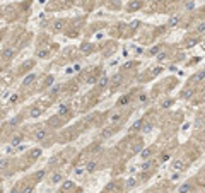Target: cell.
<instances>
[{
	"label": "cell",
	"instance_id": "cell-1",
	"mask_svg": "<svg viewBox=\"0 0 205 193\" xmlns=\"http://www.w3.org/2000/svg\"><path fill=\"white\" fill-rule=\"evenodd\" d=\"M46 137V130H45V128H40V130H36L34 132V140H38V142H41V140H43V138Z\"/></svg>",
	"mask_w": 205,
	"mask_h": 193
},
{
	"label": "cell",
	"instance_id": "cell-2",
	"mask_svg": "<svg viewBox=\"0 0 205 193\" xmlns=\"http://www.w3.org/2000/svg\"><path fill=\"white\" fill-rule=\"evenodd\" d=\"M14 53H15V50L14 48H7V50L2 51V58H4V60H10V58L14 56Z\"/></svg>",
	"mask_w": 205,
	"mask_h": 193
},
{
	"label": "cell",
	"instance_id": "cell-3",
	"mask_svg": "<svg viewBox=\"0 0 205 193\" xmlns=\"http://www.w3.org/2000/svg\"><path fill=\"white\" fill-rule=\"evenodd\" d=\"M74 186H75V183H74V181H70V179H68V181H65V183L62 185V192L65 193V192H68V190H72Z\"/></svg>",
	"mask_w": 205,
	"mask_h": 193
},
{
	"label": "cell",
	"instance_id": "cell-4",
	"mask_svg": "<svg viewBox=\"0 0 205 193\" xmlns=\"http://www.w3.org/2000/svg\"><path fill=\"white\" fill-rule=\"evenodd\" d=\"M184 167H186V164H184L183 161H174L173 162V169H176V171H183Z\"/></svg>",
	"mask_w": 205,
	"mask_h": 193
},
{
	"label": "cell",
	"instance_id": "cell-5",
	"mask_svg": "<svg viewBox=\"0 0 205 193\" xmlns=\"http://www.w3.org/2000/svg\"><path fill=\"white\" fill-rule=\"evenodd\" d=\"M116 130V126H109V128H106V130H102V138H108V137H111L113 135V132Z\"/></svg>",
	"mask_w": 205,
	"mask_h": 193
},
{
	"label": "cell",
	"instance_id": "cell-6",
	"mask_svg": "<svg viewBox=\"0 0 205 193\" xmlns=\"http://www.w3.org/2000/svg\"><path fill=\"white\" fill-rule=\"evenodd\" d=\"M191 190H193V186L190 183H184L183 186H179V193H191Z\"/></svg>",
	"mask_w": 205,
	"mask_h": 193
},
{
	"label": "cell",
	"instance_id": "cell-7",
	"mask_svg": "<svg viewBox=\"0 0 205 193\" xmlns=\"http://www.w3.org/2000/svg\"><path fill=\"white\" fill-rule=\"evenodd\" d=\"M34 80H36V75H34V74H31V75H27L26 79L22 80V84H24V86H31Z\"/></svg>",
	"mask_w": 205,
	"mask_h": 193
},
{
	"label": "cell",
	"instance_id": "cell-8",
	"mask_svg": "<svg viewBox=\"0 0 205 193\" xmlns=\"http://www.w3.org/2000/svg\"><path fill=\"white\" fill-rule=\"evenodd\" d=\"M178 22H179V15H173V17L169 19V26H171V28H174Z\"/></svg>",
	"mask_w": 205,
	"mask_h": 193
},
{
	"label": "cell",
	"instance_id": "cell-9",
	"mask_svg": "<svg viewBox=\"0 0 205 193\" xmlns=\"http://www.w3.org/2000/svg\"><path fill=\"white\" fill-rule=\"evenodd\" d=\"M41 156V151L40 149H34V151H31V156H29V157L31 159H38Z\"/></svg>",
	"mask_w": 205,
	"mask_h": 193
},
{
	"label": "cell",
	"instance_id": "cell-10",
	"mask_svg": "<svg viewBox=\"0 0 205 193\" xmlns=\"http://www.w3.org/2000/svg\"><path fill=\"white\" fill-rule=\"evenodd\" d=\"M193 96V89H186L183 91V94H181V97H184V99H188V97Z\"/></svg>",
	"mask_w": 205,
	"mask_h": 193
},
{
	"label": "cell",
	"instance_id": "cell-11",
	"mask_svg": "<svg viewBox=\"0 0 205 193\" xmlns=\"http://www.w3.org/2000/svg\"><path fill=\"white\" fill-rule=\"evenodd\" d=\"M43 178H45V171H38L34 174V181H41Z\"/></svg>",
	"mask_w": 205,
	"mask_h": 193
},
{
	"label": "cell",
	"instance_id": "cell-12",
	"mask_svg": "<svg viewBox=\"0 0 205 193\" xmlns=\"http://www.w3.org/2000/svg\"><path fill=\"white\" fill-rule=\"evenodd\" d=\"M36 56H38V58H46L48 56V50H40V51L36 53Z\"/></svg>",
	"mask_w": 205,
	"mask_h": 193
},
{
	"label": "cell",
	"instance_id": "cell-13",
	"mask_svg": "<svg viewBox=\"0 0 205 193\" xmlns=\"http://www.w3.org/2000/svg\"><path fill=\"white\" fill-rule=\"evenodd\" d=\"M204 79H205V70H204V72H200V74H197V75H195V82H202Z\"/></svg>",
	"mask_w": 205,
	"mask_h": 193
},
{
	"label": "cell",
	"instance_id": "cell-14",
	"mask_svg": "<svg viewBox=\"0 0 205 193\" xmlns=\"http://www.w3.org/2000/svg\"><path fill=\"white\" fill-rule=\"evenodd\" d=\"M62 179H63V178H62V174H60V173H56V174H53L51 181H53V183H60Z\"/></svg>",
	"mask_w": 205,
	"mask_h": 193
},
{
	"label": "cell",
	"instance_id": "cell-15",
	"mask_svg": "<svg viewBox=\"0 0 205 193\" xmlns=\"http://www.w3.org/2000/svg\"><path fill=\"white\" fill-rule=\"evenodd\" d=\"M19 142H22V137H20V135H15V137L12 138V145H17Z\"/></svg>",
	"mask_w": 205,
	"mask_h": 193
},
{
	"label": "cell",
	"instance_id": "cell-16",
	"mask_svg": "<svg viewBox=\"0 0 205 193\" xmlns=\"http://www.w3.org/2000/svg\"><path fill=\"white\" fill-rule=\"evenodd\" d=\"M86 167H87V171H94V169H96V162H94V161H91Z\"/></svg>",
	"mask_w": 205,
	"mask_h": 193
},
{
	"label": "cell",
	"instance_id": "cell-17",
	"mask_svg": "<svg viewBox=\"0 0 205 193\" xmlns=\"http://www.w3.org/2000/svg\"><path fill=\"white\" fill-rule=\"evenodd\" d=\"M140 7V2H135V4H132V5H128V10H137V9Z\"/></svg>",
	"mask_w": 205,
	"mask_h": 193
},
{
	"label": "cell",
	"instance_id": "cell-18",
	"mask_svg": "<svg viewBox=\"0 0 205 193\" xmlns=\"http://www.w3.org/2000/svg\"><path fill=\"white\" fill-rule=\"evenodd\" d=\"M150 154H152V151H150V149H144V151H142V157H144V159L149 157Z\"/></svg>",
	"mask_w": 205,
	"mask_h": 193
},
{
	"label": "cell",
	"instance_id": "cell-19",
	"mask_svg": "<svg viewBox=\"0 0 205 193\" xmlns=\"http://www.w3.org/2000/svg\"><path fill=\"white\" fill-rule=\"evenodd\" d=\"M195 45H197V39H195V38H191V39L186 41V46H188V48H190V46H195Z\"/></svg>",
	"mask_w": 205,
	"mask_h": 193
},
{
	"label": "cell",
	"instance_id": "cell-20",
	"mask_svg": "<svg viewBox=\"0 0 205 193\" xmlns=\"http://www.w3.org/2000/svg\"><path fill=\"white\" fill-rule=\"evenodd\" d=\"M62 28H63V22H62V21L55 22V31H62Z\"/></svg>",
	"mask_w": 205,
	"mask_h": 193
},
{
	"label": "cell",
	"instance_id": "cell-21",
	"mask_svg": "<svg viewBox=\"0 0 205 193\" xmlns=\"http://www.w3.org/2000/svg\"><path fill=\"white\" fill-rule=\"evenodd\" d=\"M91 50H92L91 45H87V43H84V45H82V51H91Z\"/></svg>",
	"mask_w": 205,
	"mask_h": 193
},
{
	"label": "cell",
	"instance_id": "cell-22",
	"mask_svg": "<svg viewBox=\"0 0 205 193\" xmlns=\"http://www.w3.org/2000/svg\"><path fill=\"white\" fill-rule=\"evenodd\" d=\"M159 50H161V46H152V48H150V55H156V53H159Z\"/></svg>",
	"mask_w": 205,
	"mask_h": 193
},
{
	"label": "cell",
	"instance_id": "cell-23",
	"mask_svg": "<svg viewBox=\"0 0 205 193\" xmlns=\"http://www.w3.org/2000/svg\"><path fill=\"white\" fill-rule=\"evenodd\" d=\"M135 185H137V183H135V179H132V178H130L128 181H127V186H128V188H133Z\"/></svg>",
	"mask_w": 205,
	"mask_h": 193
},
{
	"label": "cell",
	"instance_id": "cell-24",
	"mask_svg": "<svg viewBox=\"0 0 205 193\" xmlns=\"http://www.w3.org/2000/svg\"><path fill=\"white\" fill-rule=\"evenodd\" d=\"M171 104H173V99H166V101L163 103V108H169Z\"/></svg>",
	"mask_w": 205,
	"mask_h": 193
},
{
	"label": "cell",
	"instance_id": "cell-25",
	"mask_svg": "<svg viewBox=\"0 0 205 193\" xmlns=\"http://www.w3.org/2000/svg\"><path fill=\"white\" fill-rule=\"evenodd\" d=\"M161 72H163V69H161V67H156V69L152 70V75H159Z\"/></svg>",
	"mask_w": 205,
	"mask_h": 193
},
{
	"label": "cell",
	"instance_id": "cell-26",
	"mask_svg": "<svg viewBox=\"0 0 205 193\" xmlns=\"http://www.w3.org/2000/svg\"><path fill=\"white\" fill-rule=\"evenodd\" d=\"M106 84H108V79H106V77H102L101 80H99V87H104Z\"/></svg>",
	"mask_w": 205,
	"mask_h": 193
},
{
	"label": "cell",
	"instance_id": "cell-27",
	"mask_svg": "<svg viewBox=\"0 0 205 193\" xmlns=\"http://www.w3.org/2000/svg\"><path fill=\"white\" fill-rule=\"evenodd\" d=\"M128 99H130L128 96H123L122 99H120V101H118V104H125V103H128Z\"/></svg>",
	"mask_w": 205,
	"mask_h": 193
},
{
	"label": "cell",
	"instance_id": "cell-28",
	"mask_svg": "<svg viewBox=\"0 0 205 193\" xmlns=\"http://www.w3.org/2000/svg\"><path fill=\"white\" fill-rule=\"evenodd\" d=\"M166 53H159V55H157V60H159V62H163V60H166Z\"/></svg>",
	"mask_w": 205,
	"mask_h": 193
},
{
	"label": "cell",
	"instance_id": "cell-29",
	"mask_svg": "<svg viewBox=\"0 0 205 193\" xmlns=\"http://www.w3.org/2000/svg\"><path fill=\"white\" fill-rule=\"evenodd\" d=\"M67 110H68L67 106H65V104H62V106H60V115H65V113H67Z\"/></svg>",
	"mask_w": 205,
	"mask_h": 193
},
{
	"label": "cell",
	"instance_id": "cell-30",
	"mask_svg": "<svg viewBox=\"0 0 205 193\" xmlns=\"http://www.w3.org/2000/svg\"><path fill=\"white\" fill-rule=\"evenodd\" d=\"M198 33H205V22L198 24Z\"/></svg>",
	"mask_w": 205,
	"mask_h": 193
},
{
	"label": "cell",
	"instance_id": "cell-31",
	"mask_svg": "<svg viewBox=\"0 0 205 193\" xmlns=\"http://www.w3.org/2000/svg\"><path fill=\"white\" fill-rule=\"evenodd\" d=\"M34 190V186H27V188H24V192H20V193H33Z\"/></svg>",
	"mask_w": 205,
	"mask_h": 193
},
{
	"label": "cell",
	"instance_id": "cell-32",
	"mask_svg": "<svg viewBox=\"0 0 205 193\" xmlns=\"http://www.w3.org/2000/svg\"><path fill=\"white\" fill-rule=\"evenodd\" d=\"M40 113H41L40 110H33L31 111V116H40Z\"/></svg>",
	"mask_w": 205,
	"mask_h": 193
},
{
	"label": "cell",
	"instance_id": "cell-33",
	"mask_svg": "<svg viewBox=\"0 0 205 193\" xmlns=\"http://www.w3.org/2000/svg\"><path fill=\"white\" fill-rule=\"evenodd\" d=\"M140 125H142V121H135V125H133V130H138V128H140Z\"/></svg>",
	"mask_w": 205,
	"mask_h": 193
},
{
	"label": "cell",
	"instance_id": "cell-34",
	"mask_svg": "<svg viewBox=\"0 0 205 193\" xmlns=\"http://www.w3.org/2000/svg\"><path fill=\"white\" fill-rule=\"evenodd\" d=\"M150 130H152V125H147V126L144 128V133H147V132H150Z\"/></svg>",
	"mask_w": 205,
	"mask_h": 193
},
{
	"label": "cell",
	"instance_id": "cell-35",
	"mask_svg": "<svg viewBox=\"0 0 205 193\" xmlns=\"http://www.w3.org/2000/svg\"><path fill=\"white\" fill-rule=\"evenodd\" d=\"M120 80H122V75H116L115 79H113V82H115V84H118Z\"/></svg>",
	"mask_w": 205,
	"mask_h": 193
},
{
	"label": "cell",
	"instance_id": "cell-36",
	"mask_svg": "<svg viewBox=\"0 0 205 193\" xmlns=\"http://www.w3.org/2000/svg\"><path fill=\"white\" fill-rule=\"evenodd\" d=\"M150 166H152V164H150L149 161H147V162H144V166H142V167H144V169H149Z\"/></svg>",
	"mask_w": 205,
	"mask_h": 193
},
{
	"label": "cell",
	"instance_id": "cell-37",
	"mask_svg": "<svg viewBox=\"0 0 205 193\" xmlns=\"http://www.w3.org/2000/svg\"><path fill=\"white\" fill-rule=\"evenodd\" d=\"M120 118H122V116H120V115H113V116H111V120H113V121H118Z\"/></svg>",
	"mask_w": 205,
	"mask_h": 193
},
{
	"label": "cell",
	"instance_id": "cell-38",
	"mask_svg": "<svg viewBox=\"0 0 205 193\" xmlns=\"http://www.w3.org/2000/svg\"><path fill=\"white\" fill-rule=\"evenodd\" d=\"M51 82H53V77L50 75V77L46 79V84H48V86H51Z\"/></svg>",
	"mask_w": 205,
	"mask_h": 193
},
{
	"label": "cell",
	"instance_id": "cell-39",
	"mask_svg": "<svg viewBox=\"0 0 205 193\" xmlns=\"http://www.w3.org/2000/svg\"><path fill=\"white\" fill-rule=\"evenodd\" d=\"M137 26H138V21H133L132 24H130V28H137Z\"/></svg>",
	"mask_w": 205,
	"mask_h": 193
},
{
	"label": "cell",
	"instance_id": "cell-40",
	"mask_svg": "<svg viewBox=\"0 0 205 193\" xmlns=\"http://www.w3.org/2000/svg\"><path fill=\"white\" fill-rule=\"evenodd\" d=\"M17 97H19V96H17V94H14V96H12V99H10V101H12V103H15V101H17Z\"/></svg>",
	"mask_w": 205,
	"mask_h": 193
},
{
	"label": "cell",
	"instance_id": "cell-41",
	"mask_svg": "<svg viewBox=\"0 0 205 193\" xmlns=\"http://www.w3.org/2000/svg\"><path fill=\"white\" fill-rule=\"evenodd\" d=\"M10 193H19V192H17V188H14V190H12Z\"/></svg>",
	"mask_w": 205,
	"mask_h": 193
},
{
	"label": "cell",
	"instance_id": "cell-42",
	"mask_svg": "<svg viewBox=\"0 0 205 193\" xmlns=\"http://www.w3.org/2000/svg\"><path fill=\"white\" fill-rule=\"evenodd\" d=\"M2 38H4V31H2V33H0V41H2Z\"/></svg>",
	"mask_w": 205,
	"mask_h": 193
},
{
	"label": "cell",
	"instance_id": "cell-43",
	"mask_svg": "<svg viewBox=\"0 0 205 193\" xmlns=\"http://www.w3.org/2000/svg\"><path fill=\"white\" fill-rule=\"evenodd\" d=\"M0 14H2V7H0Z\"/></svg>",
	"mask_w": 205,
	"mask_h": 193
},
{
	"label": "cell",
	"instance_id": "cell-44",
	"mask_svg": "<svg viewBox=\"0 0 205 193\" xmlns=\"http://www.w3.org/2000/svg\"><path fill=\"white\" fill-rule=\"evenodd\" d=\"M0 123H2V121H0Z\"/></svg>",
	"mask_w": 205,
	"mask_h": 193
}]
</instances>
